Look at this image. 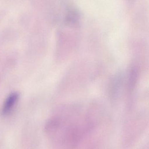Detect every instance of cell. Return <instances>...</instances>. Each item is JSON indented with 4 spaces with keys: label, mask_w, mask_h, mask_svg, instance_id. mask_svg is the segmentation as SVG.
<instances>
[{
    "label": "cell",
    "mask_w": 149,
    "mask_h": 149,
    "mask_svg": "<svg viewBox=\"0 0 149 149\" xmlns=\"http://www.w3.org/2000/svg\"><path fill=\"white\" fill-rule=\"evenodd\" d=\"M138 71L137 68L132 67L130 70L129 79V86L131 90L134 88L138 80Z\"/></svg>",
    "instance_id": "obj_2"
},
{
    "label": "cell",
    "mask_w": 149,
    "mask_h": 149,
    "mask_svg": "<svg viewBox=\"0 0 149 149\" xmlns=\"http://www.w3.org/2000/svg\"><path fill=\"white\" fill-rule=\"evenodd\" d=\"M122 78L121 74H118L113 79L110 88L111 95L114 97L118 93L122 82Z\"/></svg>",
    "instance_id": "obj_3"
},
{
    "label": "cell",
    "mask_w": 149,
    "mask_h": 149,
    "mask_svg": "<svg viewBox=\"0 0 149 149\" xmlns=\"http://www.w3.org/2000/svg\"><path fill=\"white\" fill-rule=\"evenodd\" d=\"M18 96V94L16 93H12L8 96L3 107L2 112L4 114L8 113L12 110L17 101Z\"/></svg>",
    "instance_id": "obj_1"
}]
</instances>
